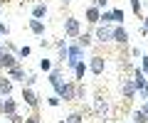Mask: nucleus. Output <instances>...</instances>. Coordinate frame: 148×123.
I'll use <instances>...</instances> for the list:
<instances>
[{
    "instance_id": "obj_4",
    "label": "nucleus",
    "mask_w": 148,
    "mask_h": 123,
    "mask_svg": "<svg viewBox=\"0 0 148 123\" xmlns=\"http://www.w3.org/2000/svg\"><path fill=\"white\" fill-rule=\"evenodd\" d=\"M82 59H84V49L77 42H69L67 44V64H69V69H74L77 62H82Z\"/></svg>"
},
{
    "instance_id": "obj_17",
    "label": "nucleus",
    "mask_w": 148,
    "mask_h": 123,
    "mask_svg": "<svg viewBox=\"0 0 148 123\" xmlns=\"http://www.w3.org/2000/svg\"><path fill=\"white\" fill-rule=\"evenodd\" d=\"M99 15H101V10H99L96 5H89V7L84 10V17H86V22H89L91 27H94V25H99Z\"/></svg>"
},
{
    "instance_id": "obj_6",
    "label": "nucleus",
    "mask_w": 148,
    "mask_h": 123,
    "mask_svg": "<svg viewBox=\"0 0 148 123\" xmlns=\"http://www.w3.org/2000/svg\"><path fill=\"white\" fill-rule=\"evenodd\" d=\"M54 94H57L64 103H72L74 101V79L72 81H62V84L54 89Z\"/></svg>"
},
{
    "instance_id": "obj_13",
    "label": "nucleus",
    "mask_w": 148,
    "mask_h": 123,
    "mask_svg": "<svg viewBox=\"0 0 148 123\" xmlns=\"http://www.w3.org/2000/svg\"><path fill=\"white\" fill-rule=\"evenodd\" d=\"M47 81H49V86H52V89H57L59 84H62V64H54L52 67V71H47Z\"/></svg>"
},
{
    "instance_id": "obj_33",
    "label": "nucleus",
    "mask_w": 148,
    "mask_h": 123,
    "mask_svg": "<svg viewBox=\"0 0 148 123\" xmlns=\"http://www.w3.org/2000/svg\"><path fill=\"white\" fill-rule=\"evenodd\" d=\"M64 62H67V47L57 49V64H64Z\"/></svg>"
},
{
    "instance_id": "obj_29",
    "label": "nucleus",
    "mask_w": 148,
    "mask_h": 123,
    "mask_svg": "<svg viewBox=\"0 0 148 123\" xmlns=\"http://www.w3.org/2000/svg\"><path fill=\"white\" fill-rule=\"evenodd\" d=\"M59 103H62V99H59L57 94H52V96H47V106H52V108H57Z\"/></svg>"
},
{
    "instance_id": "obj_19",
    "label": "nucleus",
    "mask_w": 148,
    "mask_h": 123,
    "mask_svg": "<svg viewBox=\"0 0 148 123\" xmlns=\"http://www.w3.org/2000/svg\"><path fill=\"white\" fill-rule=\"evenodd\" d=\"M27 27H30V32H32V35H37V37H42L45 30H47V27H45V20H35V17L27 22Z\"/></svg>"
},
{
    "instance_id": "obj_15",
    "label": "nucleus",
    "mask_w": 148,
    "mask_h": 123,
    "mask_svg": "<svg viewBox=\"0 0 148 123\" xmlns=\"http://www.w3.org/2000/svg\"><path fill=\"white\" fill-rule=\"evenodd\" d=\"M5 74L10 76V79H12V84H15V81H25V74H27V71H25V67H22L20 62H17V64H15V67H10V69H8Z\"/></svg>"
},
{
    "instance_id": "obj_40",
    "label": "nucleus",
    "mask_w": 148,
    "mask_h": 123,
    "mask_svg": "<svg viewBox=\"0 0 148 123\" xmlns=\"http://www.w3.org/2000/svg\"><path fill=\"white\" fill-rule=\"evenodd\" d=\"M69 3H72V0H62V5H69Z\"/></svg>"
},
{
    "instance_id": "obj_36",
    "label": "nucleus",
    "mask_w": 148,
    "mask_h": 123,
    "mask_svg": "<svg viewBox=\"0 0 148 123\" xmlns=\"http://www.w3.org/2000/svg\"><path fill=\"white\" fill-rule=\"evenodd\" d=\"M94 5L99 10H109V0H94Z\"/></svg>"
},
{
    "instance_id": "obj_10",
    "label": "nucleus",
    "mask_w": 148,
    "mask_h": 123,
    "mask_svg": "<svg viewBox=\"0 0 148 123\" xmlns=\"http://www.w3.org/2000/svg\"><path fill=\"white\" fill-rule=\"evenodd\" d=\"M86 67H89V71H91L94 76H101V74H104V69H106V59L101 57V54H91Z\"/></svg>"
},
{
    "instance_id": "obj_23",
    "label": "nucleus",
    "mask_w": 148,
    "mask_h": 123,
    "mask_svg": "<svg viewBox=\"0 0 148 123\" xmlns=\"http://www.w3.org/2000/svg\"><path fill=\"white\" fill-rule=\"evenodd\" d=\"M128 5H131L133 15H136L138 20H141V17H143V3H141V0H128Z\"/></svg>"
},
{
    "instance_id": "obj_39",
    "label": "nucleus",
    "mask_w": 148,
    "mask_h": 123,
    "mask_svg": "<svg viewBox=\"0 0 148 123\" xmlns=\"http://www.w3.org/2000/svg\"><path fill=\"white\" fill-rule=\"evenodd\" d=\"M40 47H42V49H47V47H52V42H47V39H40Z\"/></svg>"
},
{
    "instance_id": "obj_8",
    "label": "nucleus",
    "mask_w": 148,
    "mask_h": 123,
    "mask_svg": "<svg viewBox=\"0 0 148 123\" xmlns=\"http://www.w3.org/2000/svg\"><path fill=\"white\" fill-rule=\"evenodd\" d=\"M82 32V22L77 20V17H64V37H69V39H77V35Z\"/></svg>"
},
{
    "instance_id": "obj_22",
    "label": "nucleus",
    "mask_w": 148,
    "mask_h": 123,
    "mask_svg": "<svg viewBox=\"0 0 148 123\" xmlns=\"http://www.w3.org/2000/svg\"><path fill=\"white\" fill-rule=\"evenodd\" d=\"M62 123H84V113L82 111H72L62 118Z\"/></svg>"
},
{
    "instance_id": "obj_18",
    "label": "nucleus",
    "mask_w": 148,
    "mask_h": 123,
    "mask_svg": "<svg viewBox=\"0 0 148 123\" xmlns=\"http://www.w3.org/2000/svg\"><path fill=\"white\" fill-rule=\"evenodd\" d=\"M74 42L79 44L82 49H89L91 44H94V35H91V32H79V35H77V39H74Z\"/></svg>"
},
{
    "instance_id": "obj_26",
    "label": "nucleus",
    "mask_w": 148,
    "mask_h": 123,
    "mask_svg": "<svg viewBox=\"0 0 148 123\" xmlns=\"http://www.w3.org/2000/svg\"><path fill=\"white\" fill-rule=\"evenodd\" d=\"M30 54H32V47H27V44H22V47H17V59H20V62H22V59H27Z\"/></svg>"
},
{
    "instance_id": "obj_37",
    "label": "nucleus",
    "mask_w": 148,
    "mask_h": 123,
    "mask_svg": "<svg viewBox=\"0 0 148 123\" xmlns=\"http://www.w3.org/2000/svg\"><path fill=\"white\" fill-rule=\"evenodd\" d=\"M128 54H131L133 59H141V54H143V52H141L138 47H131V49H128Z\"/></svg>"
},
{
    "instance_id": "obj_30",
    "label": "nucleus",
    "mask_w": 148,
    "mask_h": 123,
    "mask_svg": "<svg viewBox=\"0 0 148 123\" xmlns=\"http://www.w3.org/2000/svg\"><path fill=\"white\" fill-rule=\"evenodd\" d=\"M138 69L148 76V54H141V64H138Z\"/></svg>"
},
{
    "instance_id": "obj_35",
    "label": "nucleus",
    "mask_w": 148,
    "mask_h": 123,
    "mask_svg": "<svg viewBox=\"0 0 148 123\" xmlns=\"http://www.w3.org/2000/svg\"><path fill=\"white\" fill-rule=\"evenodd\" d=\"M0 35H3V37L10 35V25H8V22H0Z\"/></svg>"
},
{
    "instance_id": "obj_34",
    "label": "nucleus",
    "mask_w": 148,
    "mask_h": 123,
    "mask_svg": "<svg viewBox=\"0 0 148 123\" xmlns=\"http://www.w3.org/2000/svg\"><path fill=\"white\" fill-rule=\"evenodd\" d=\"M67 44H69L67 39H62V37H59V39H54V42H52V47H54V49H64Z\"/></svg>"
},
{
    "instance_id": "obj_14",
    "label": "nucleus",
    "mask_w": 148,
    "mask_h": 123,
    "mask_svg": "<svg viewBox=\"0 0 148 123\" xmlns=\"http://www.w3.org/2000/svg\"><path fill=\"white\" fill-rule=\"evenodd\" d=\"M12 89H15V84H12V79L5 74V71H0V96H10Z\"/></svg>"
},
{
    "instance_id": "obj_28",
    "label": "nucleus",
    "mask_w": 148,
    "mask_h": 123,
    "mask_svg": "<svg viewBox=\"0 0 148 123\" xmlns=\"http://www.w3.org/2000/svg\"><path fill=\"white\" fill-rule=\"evenodd\" d=\"M22 84H25V86H35V84H37V71H27Z\"/></svg>"
},
{
    "instance_id": "obj_38",
    "label": "nucleus",
    "mask_w": 148,
    "mask_h": 123,
    "mask_svg": "<svg viewBox=\"0 0 148 123\" xmlns=\"http://www.w3.org/2000/svg\"><path fill=\"white\" fill-rule=\"evenodd\" d=\"M138 111H141V113H143V116H146V118H148V101H143V106H141V108H138Z\"/></svg>"
},
{
    "instance_id": "obj_32",
    "label": "nucleus",
    "mask_w": 148,
    "mask_h": 123,
    "mask_svg": "<svg viewBox=\"0 0 148 123\" xmlns=\"http://www.w3.org/2000/svg\"><path fill=\"white\" fill-rule=\"evenodd\" d=\"M8 123H22L25 121V116H20V113H12V116H5Z\"/></svg>"
},
{
    "instance_id": "obj_43",
    "label": "nucleus",
    "mask_w": 148,
    "mask_h": 123,
    "mask_svg": "<svg viewBox=\"0 0 148 123\" xmlns=\"http://www.w3.org/2000/svg\"><path fill=\"white\" fill-rule=\"evenodd\" d=\"M0 106H3V96H0Z\"/></svg>"
},
{
    "instance_id": "obj_5",
    "label": "nucleus",
    "mask_w": 148,
    "mask_h": 123,
    "mask_svg": "<svg viewBox=\"0 0 148 123\" xmlns=\"http://www.w3.org/2000/svg\"><path fill=\"white\" fill-rule=\"evenodd\" d=\"M111 27H114V25H94V30H91L94 42H99V44H111Z\"/></svg>"
},
{
    "instance_id": "obj_24",
    "label": "nucleus",
    "mask_w": 148,
    "mask_h": 123,
    "mask_svg": "<svg viewBox=\"0 0 148 123\" xmlns=\"http://www.w3.org/2000/svg\"><path fill=\"white\" fill-rule=\"evenodd\" d=\"M99 25H114V15H111V7H109V10H101V15H99Z\"/></svg>"
},
{
    "instance_id": "obj_31",
    "label": "nucleus",
    "mask_w": 148,
    "mask_h": 123,
    "mask_svg": "<svg viewBox=\"0 0 148 123\" xmlns=\"http://www.w3.org/2000/svg\"><path fill=\"white\" fill-rule=\"evenodd\" d=\"M22 123H42V118H40V113L32 111V116H25V121Z\"/></svg>"
},
{
    "instance_id": "obj_41",
    "label": "nucleus",
    "mask_w": 148,
    "mask_h": 123,
    "mask_svg": "<svg viewBox=\"0 0 148 123\" xmlns=\"http://www.w3.org/2000/svg\"><path fill=\"white\" fill-rule=\"evenodd\" d=\"M3 39H5V37H3V35H0V47H3Z\"/></svg>"
},
{
    "instance_id": "obj_3",
    "label": "nucleus",
    "mask_w": 148,
    "mask_h": 123,
    "mask_svg": "<svg viewBox=\"0 0 148 123\" xmlns=\"http://www.w3.org/2000/svg\"><path fill=\"white\" fill-rule=\"evenodd\" d=\"M20 99H22V103H25L27 108H32V111H37V108H40V96H37V91L32 89V86H25V84H22Z\"/></svg>"
},
{
    "instance_id": "obj_11",
    "label": "nucleus",
    "mask_w": 148,
    "mask_h": 123,
    "mask_svg": "<svg viewBox=\"0 0 148 123\" xmlns=\"http://www.w3.org/2000/svg\"><path fill=\"white\" fill-rule=\"evenodd\" d=\"M20 59H17V54H12V52H8L5 47H0V71H8L10 67H15Z\"/></svg>"
},
{
    "instance_id": "obj_2",
    "label": "nucleus",
    "mask_w": 148,
    "mask_h": 123,
    "mask_svg": "<svg viewBox=\"0 0 148 123\" xmlns=\"http://www.w3.org/2000/svg\"><path fill=\"white\" fill-rule=\"evenodd\" d=\"M91 111H94L99 118H109L111 106H109V99H106L104 91H96V94H94V108H91Z\"/></svg>"
},
{
    "instance_id": "obj_7",
    "label": "nucleus",
    "mask_w": 148,
    "mask_h": 123,
    "mask_svg": "<svg viewBox=\"0 0 148 123\" xmlns=\"http://www.w3.org/2000/svg\"><path fill=\"white\" fill-rule=\"evenodd\" d=\"M111 42L119 47H128V30L123 25H114L111 27Z\"/></svg>"
},
{
    "instance_id": "obj_44",
    "label": "nucleus",
    "mask_w": 148,
    "mask_h": 123,
    "mask_svg": "<svg viewBox=\"0 0 148 123\" xmlns=\"http://www.w3.org/2000/svg\"><path fill=\"white\" fill-rule=\"evenodd\" d=\"M0 12H3V3H0Z\"/></svg>"
},
{
    "instance_id": "obj_20",
    "label": "nucleus",
    "mask_w": 148,
    "mask_h": 123,
    "mask_svg": "<svg viewBox=\"0 0 148 123\" xmlns=\"http://www.w3.org/2000/svg\"><path fill=\"white\" fill-rule=\"evenodd\" d=\"M74 81H84V74L89 71V67H86V62L82 59V62H77V67H74Z\"/></svg>"
},
{
    "instance_id": "obj_25",
    "label": "nucleus",
    "mask_w": 148,
    "mask_h": 123,
    "mask_svg": "<svg viewBox=\"0 0 148 123\" xmlns=\"http://www.w3.org/2000/svg\"><path fill=\"white\" fill-rule=\"evenodd\" d=\"M111 15H114V25H123L126 15H123V10H121V7H111Z\"/></svg>"
},
{
    "instance_id": "obj_12",
    "label": "nucleus",
    "mask_w": 148,
    "mask_h": 123,
    "mask_svg": "<svg viewBox=\"0 0 148 123\" xmlns=\"http://www.w3.org/2000/svg\"><path fill=\"white\" fill-rule=\"evenodd\" d=\"M17 106H20V101L17 99L10 96H3V106H0V116H12V113H17Z\"/></svg>"
},
{
    "instance_id": "obj_1",
    "label": "nucleus",
    "mask_w": 148,
    "mask_h": 123,
    "mask_svg": "<svg viewBox=\"0 0 148 123\" xmlns=\"http://www.w3.org/2000/svg\"><path fill=\"white\" fill-rule=\"evenodd\" d=\"M131 79H133V86H136V96H141V99L148 101V79H146V74H143L138 67H133L131 69Z\"/></svg>"
},
{
    "instance_id": "obj_27",
    "label": "nucleus",
    "mask_w": 148,
    "mask_h": 123,
    "mask_svg": "<svg viewBox=\"0 0 148 123\" xmlns=\"http://www.w3.org/2000/svg\"><path fill=\"white\" fill-rule=\"evenodd\" d=\"M52 59H47V57H42L40 59V71H45V74H47V71H52Z\"/></svg>"
},
{
    "instance_id": "obj_42",
    "label": "nucleus",
    "mask_w": 148,
    "mask_h": 123,
    "mask_svg": "<svg viewBox=\"0 0 148 123\" xmlns=\"http://www.w3.org/2000/svg\"><path fill=\"white\" fill-rule=\"evenodd\" d=\"M143 123H148V118H146V116H143Z\"/></svg>"
},
{
    "instance_id": "obj_9",
    "label": "nucleus",
    "mask_w": 148,
    "mask_h": 123,
    "mask_svg": "<svg viewBox=\"0 0 148 123\" xmlns=\"http://www.w3.org/2000/svg\"><path fill=\"white\" fill-rule=\"evenodd\" d=\"M119 89H121L123 101H133V99H136V86H133V79H131V76H123V79L119 81Z\"/></svg>"
},
{
    "instance_id": "obj_16",
    "label": "nucleus",
    "mask_w": 148,
    "mask_h": 123,
    "mask_svg": "<svg viewBox=\"0 0 148 123\" xmlns=\"http://www.w3.org/2000/svg\"><path fill=\"white\" fill-rule=\"evenodd\" d=\"M47 12H49V7H47V3H45V0H40V3H35V5H32V17H35V20H45V17H47Z\"/></svg>"
},
{
    "instance_id": "obj_21",
    "label": "nucleus",
    "mask_w": 148,
    "mask_h": 123,
    "mask_svg": "<svg viewBox=\"0 0 148 123\" xmlns=\"http://www.w3.org/2000/svg\"><path fill=\"white\" fill-rule=\"evenodd\" d=\"M86 99V86L84 81H74V101H84Z\"/></svg>"
}]
</instances>
